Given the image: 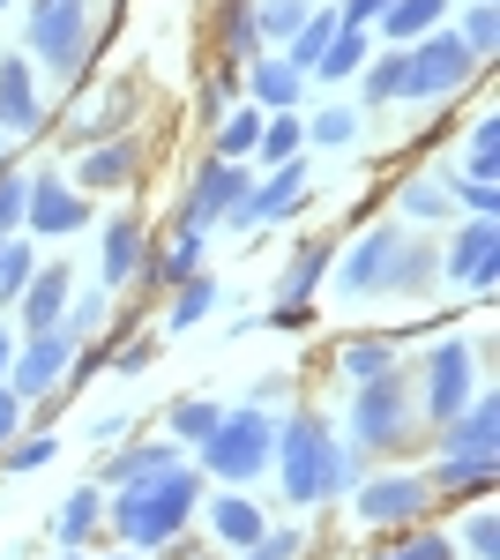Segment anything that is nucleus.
Returning <instances> with one entry per match:
<instances>
[{
    "label": "nucleus",
    "mask_w": 500,
    "mask_h": 560,
    "mask_svg": "<svg viewBox=\"0 0 500 560\" xmlns=\"http://www.w3.org/2000/svg\"><path fill=\"white\" fill-rule=\"evenodd\" d=\"M269 471L284 478V501L314 509V501H336V493H351V486L367 478V448L336 441L322 411H284V419H277V456H269Z\"/></svg>",
    "instance_id": "obj_2"
},
{
    "label": "nucleus",
    "mask_w": 500,
    "mask_h": 560,
    "mask_svg": "<svg viewBox=\"0 0 500 560\" xmlns=\"http://www.w3.org/2000/svg\"><path fill=\"white\" fill-rule=\"evenodd\" d=\"M306 15H314V0H254V23H261V38H277V45L292 38Z\"/></svg>",
    "instance_id": "obj_42"
},
{
    "label": "nucleus",
    "mask_w": 500,
    "mask_h": 560,
    "mask_svg": "<svg viewBox=\"0 0 500 560\" xmlns=\"http://www.w3.org/2000/svg\"><path fill=\"white\" fill-rule=\"evenodd\" d=\"M500 173V113H478L470 120V158H463V179H493Z\"/></svg>",
    "instance_id": "obj_40"
},
{
    "label": "nucleus",
    "mask_w": 500,
    "mask_h": 560,
    "mask_svg": "<svg viewBox=\"0 0 500 560\" xmlns=\"http://www.w3.org/2000/svg\"><path fill=\"white\" fill-rule=\"evenodd\" d=\"M441 277L463 284V292H493L500 284V217H470L449 232V247H441Z\"/></svg>",
    "instance_id": "obj_13"
},
{
    "label": "nucleus",
    "mask_w": 500,
    "mask_h": 560,
    "mask_svg": "<svg viewBox=\"0 0 500 560\" xmlns=\"http://www.w3.org/2000/svg\"><path fill=\"white\" fill-rule=\"evenodd\" d=\"M105 359H113L120 374H150V366H158V337H127V345L105 351Z\"/></svg>",
    "instance_id": "obj_49"
},
{
    "label": "nucleus",
    "mask_w": 500,
    "mask_h": 560,
    "mask_svg": "<svg viewBox=\"0 0 500 560\" xmlns=\"http://www.w3.org/2000/svg\"><path fill=\"white\" fill-rule=\"evenodd\" d=\"M449 195H456L470 217H500V187L493 179H449Z\"/></svg>",
    "instance_id": "obj_48"
},
{
    "label": "nucleus",
    "mask_w": 500,
    "mask_h": 560,
    "mask_svg": "<svg viewBox=\"0 0 500 560\" xmlns=\"http://www.w3.org/2000/svg\"><path fill=\"white\" fill-rule=\"evenodd\" d=\"M240 83H247V105H254V113H292L299 97H306V75H299L292 60H261V52L240 68Z\"/></svg>",
    "instance_id": "obj_18"
},
{
    "label": "nucleus",
    "mask_w": 500,
    "mask_h": 560,
    "mask_svg": "<svg viewBox=\"0 0 500 560\" xmlns=\"http://www.w3.org/2000/svg\"><path fill=\"white\" fill-rule=\"evenodd\" d=\"M31 277H38V247H31V240H0V306L23 300Z\"/></svg>",
    "instance_id": "obj_39"
},
{
    "label": "nucleus",
    "mask_w": 500,
    "mask_h": 560,
    "mask_svg": "<svg viewBox=\"0 0 500 560\" xmlns=\"http://www.w3.org/2000/svg\"><path fill=\"white\" fill-rule=\"evenodd\" d=\"M418 433H426V419H418V382H411L404 359H396L388 374H374V382H359V396H351V448H367V456H404Z\"/></svg>",
    "instance_id": "obj_4"
},
{
    "label": "nucleus",
    "mask_w": 500,
    "mask_h": 560,
    "mask_svg": "<svg viewBox=\"0 0 500 560\" xmlns=\"http://www.w3.org/2000/svg\"><path fill=\"white\" fill-rule=\"evenodd\" d=\"M336 366H344L351 382H374V374L396 366V345H388V337H351V345L336 351Z\"/></svg>",
    "instance_id": "obj_38"
},
{
    "label": "nucleus",
    "mask_w": 500,
    "mask_h": 560,
    "mask_svg": "<svg viewBox=\"0 0 500 560\" xmlns=\"http://www.w3.org/2000/svg\"><path fill=\"white\" fill-rule=\"evenodd\" d=\"M0 142H8V120H0Z\"/></svg>",
    "instance_id": "obj_55"
},
{
    "label": "nucleus",
    "mask_w": 500,
    "mask_h": 560,
    "mask_svg": "<svg viewBox=\"0 0 500 560\" xmlns=\"http://www.w3.org/2000/svg\"><path fill=\"white\" fill-rule=\"evenodd\" d=\"M306 150V128H299V113H261V135H254V165L269 173V165H284Z\"/></svg>",
    "instance_id": "obj_30"
},
{
    "label": "nucleus",
    "mask_w": 500,
    "mask_h": 560,
    "mask_svg": "<svg viewBox=\"0 0 500 560\" xmlns=\"http://www.w3.org/2000/svg\"><path fill=\"white\" fill-rule=\"evenodd\" d=\"M374 560H456V538L449 530H404V538H388V546H374Z\"/></svg>",
    "instance_id": "obj_37"
},
{
    "label": "nucleus",
    "mask_w": 500,
    "mask_h": 560,
    "mask_svg": "<svg viewBox=\"0 0 500 560\" xmlns=\"http://www.w3.org/2000/svg\"><path fill=\"white\" fill-rule=\"evenodd\" d=\"M217 31H224V68H247L254 52H261V23H254V0H224Z\"/></svg>",
    "instance_id": "obj_31"
},
{
    "label": "nucleus",
    "mask_w": 500,
    "mask_h": 560,
    "mask_svg": "<svg viewBox=\"0 0 500 560\" xmlns=\"http://www.w3.org/2000/svg\"><path fill=\"white\" fill-rule=\"evenodd\" d=\"M306 195H314V165H306V150H299V158H284V165H269L261 179H247L240 210L224 217V224H240V232H254V224H284Z\"/></svg>",
    "instance_id": "obj_10"
},
{
    "label": "nucleus",
    "mask_w": 500,
    "mask_h": 560,
    "mask_svg": "<svg viewBox=\"0 0 500 560\" xmlns=\"http://www.w3.org/2000/svg\"><path fill=\"white\" fill-rule=\"evenodd\" d=\"M449 31H456L463 52L486 68V60L500 52V0H470V8H463V23H449Z\"/></svg>",
    "instance_id": "obj_32"
},
{
    "label": "nucleus",
    "mask_w": 500,
    "mask_h": 560,
    "mask_svg": "<svg viewBox=\"0 0 500 560\" xmlns=\"http://www.w3.org/2000/svg\"><path fill=\"white\" fill-rule=\"evenodd\" d=\"M254 135H261V113H254V105H224V113L209 120V150H217L224 165H247Z\"/></svg>",
    "instance_id": "obj_26"
},
{
    "label": "nucleus",
    "mask_w": 500,
    "mask_h": 560,
    "mask_svg": "<svg viewBox=\"0 0 500 560\" xmlns=\"http://www.w3.org/2000/svg\"><path fill=\"white\" fill-rule=\"evenodd\" d=\"M247 165H224V158H209L202 173L187 179V195H179V224L187 232H217L224 217L240 210V195H247Z\"/></svg>",
    "instance_id": "obj_14"
},
{
    "label": "nucleus",
    "mask_w": 500,
    "mask_h": 560,
    "mask_svg": "<svg viewBox=\"0 0 500 560\" xmlns=\"http://www.w3.org/2000/svg\"><path fill=\"white\" fill-rule=\"evenodd\" d=\"M113 560H142V553H113Z\"/></svg>",
    "instance_id": "obj_54"
},
{
    "label": "nucleus",
    "mask_w": 500,
    "mask_h": 560,
    "mask_svg": "<svg viewBox=\"0 0 500 560\" xmlns=\"http://www.w3.org/2000/svg\"><path fill=\"white\" fill-rule=\"evenodd\" d=\"M142 173V135H113V142H90L83 165H75V187H127V179Z\"/></svg>",
    "instance_id": "obj_19"
},
{
    "label": "nucleus",
    "mask_w": 500,
    "mask_h": 560,
    "mask_svg": "<svg viewBox=\"0 0 500 560\" xmlns=\"http://www.w3.org/2000/svg\"><path fill=\"white\" fill-rule=\"evenodd\" d=\"M284 388H292L284 374H269V382H254V396H247V404H261V411H269V404H284Z\"/></svg>",
    "instance_id": "obj_52"
},
{
    "label": "nucleus",
    "mask_w": 500,
    "mask_h": 560,
    "mask_svg": "<svg viewBox=\"0 0 500 560\" xmlns=\"http://www.w3.org/2000/svg\"><path fill=\"white\" fill-rule=\"evenodd\" d=\"M374 60V31H359V23H344L329 45H322V60H314V75L322 83H344V75H359Z\"/></svg>",
    "instance_id": "obj_28"
},
{
    "label": "nucleus",
    "mask_w": 500,
    "mask_h": 560,
    "mask_svg": "<svg viewBox=\"0 0 500 560\" xmlns=\"http://www.w3.org/2000/svg\"><path fill=\"white\" fill-rule=\"evenodd\" d=\"M261 530H269V523H261V509H254L247 493H217V501H209V538H217V546H240V553H247Z\"/></svg>",
    "instance_id": "obj_24"
},
{
    "label": "nucleus",
    "mask_w": 500,
    "mask_h": 560,
    "mask_svg": "<svg viewBox=\"0 0 500 560\" xmlns=\"http://www.w3.org/2000/svg\"><path fill=\"white\" fill-rule=\"evenodd\" d=\"M329 261H336V247H329V240H299V247H292V261H284V284H277V300H284V306H306Z\"/></svg>",
    "instance_id": "obj_25"
},
{
    "label": "nucleus",
    "mask_w": 500,
    "mask_h": 560,
    "mask_svg": "<svg viewBox=\"0 0 500 560\" xmlns=\"http://www.w3.org/2000/svg\"><path fill=\"white\" fill-rule=\"evenodd\" d=\"M90 8L97 0H31L23 8V45L53 83H83L90 68Z\"/></svg>",
    "instance_id": "obj_5"
},
{
    "label": "nucleus",
    "mask_w": 500,
    "mask_h": 560,
    "mask_svg": "<svg viewBox=\"0 0 500 560\" xmlns=\"http://www.w3.org/2000/svg\"><path fill=\"white\" fill-rule=\"evenodd\" d=\"M344 300H426L441 284V247L418 240L411 224H374L329 261Z\"/></svg>",
    "instance_id": "obj_1"
},
{
    "label": "nucleus",
    "mask_w": 500,
    "mask_h": 560,
    "mask_svg": "<svg viewBox=\"0 0 500 560\" xmlns=\"http://www.w3.org/2000/svg\"><path fill=\"white\" fill-rule=\"evenodd\" d=\"M15 433H23V404H15V396H8V388H0V448H8V441H15Z\"/></svg>",
    "instance_id": "obj_51"
},
{
    "label": "nucleus",
    "mask_w": 500,
    "mask_h": 560,
    "mask_svg": "<svg viewBox=\"0 0 500 560\" xmlns=\"http://www.w3.org/2000/svg\"><path fill=\"white\" fill-rule=\"evenodd\" d=\"M359 97H367V105H396V97H404V45H388L381 60L359 68Z\"/></svg>",
    "instance_id": "obj_34"
},
{
    "label": "nucleus",
    "mask_w": 500,
    "mask_h": 560,
    "mask_svg": "<svg viewBox=\"0 0 500 560\" xmlns=\"http://www.w3.org/2000/svg\"><path fill=\"white\" fill-rule=\"evenodd\" d=\"M0 120H8V135H31V128H45L38 75H31V60H23V52H0Z\"/></svg>",
    "instance_id": "obj_17"
},
{
    "label": "nucleus",
    "mask_w": 500,
    "mask_h": 560,
    "mask_svg": "<svg viewBox=\"0 0 500 560\" xmlns=\"http://www.w3.org/2000/svg\"><path fill=\"white\" fill-rule=\"evenodd\" d=\"M150 255V240H142V217H113L105 224V247H97V269H105V292H120L135 284V269Z\"/></svg>",
    "instance_id": "obj_22"
},
{
    "label": "nucleus",
    "mask_w": 500,
    "mask_h": 560,
    "mask_svg": "<svg viewBox=\"0 0 500 560\" xmlns=\"http://www.w3.org/2000/svg\"><path fill=\"white\" fill-rule=\"evenodd\" d=\"M441 23H449V0H388L381 8V38L388 45H411L426 31H441Z\"/></svg>",
    "instance_id": "obj_27"
},
{
    "label": "nucleus",
    "mask_w": 500,
    "mask_h": 560,
    "mask_svg": "<svg viewBox=\"0 0 500 560\" xmlns=\"http://www.w3.org/2000/svg\"><path fill=\"white\" fill-rule=\"evenodd\" d=\"M306 128V150H351L359 142V113L351 105H322L314 120H299Z\"/></svg>",
    "instance_id": "obj_36"
},
{
    "label": "nucleus",
    "mask_w": 500,
    "mask_h": 560,
    "mask_svg": "<svg viewBox=\"0 0 500 560\" xmlns=\"http://www.w3.org/2000/svg\"><path fill=\"white\" fill-rule=\"evenodd\" d=\"M8 359H15V337L0 329V388H8Z\"/></svg>",
    "instance_id": "obj_53"
},
{
    "label": "nucleus",
    "mask_w": 500,
    "mask_h": 560,
    "mask_svg": "<svg viewBox=\"0 0 500 560\" xmlns=\"http://www.w3.org/2000/svg\"><path fill=\"white\" fill-rule=\"evenodd\" d=\"M456 538H463V553H470V560H500V516L486 509V501L470 509V523H463Z\"/></svg>",
    "instance_id": "obj_44"
},
{
    "label": "nucleus",
    "mask_w": 500,
    "mask_h": 560,
    "mask_svg": "<svg viewBox=\"0 0 500 560\" xmlns=\"http://www.w3.org/2000/svg\"><path fill=\"white\" fill-rule=\"evenodd\" d=\"M23 187H31V173H0V240L23 232Z\"/></svg>",
    "instance_id": "obj_47"
},
{
    "label": "nucleus",
    "mask_w": 500,
    "mask_h": 560,
    "mask_svg": "<svg viewBox=\"0 0 500 560\" xmlns=\"http://www.w3.org/2000/svg\"><path fill=\"white\" fill-rule=\"evenodd\" d=\"M90 224V195L75 187L68 173H31L23 187V232L31 240H68V232H83Z\"/></svg>",
    "instance_id": "obj_12"
},
{
    "label": "nucleus",
    "mask_w": 500,
    "mask_h": 560,
    "mask_svg": "<svg viewBox=\"0 0 500 560\" xmlns=\"http://www.w3.org/2000/svg\"><path fill=\"white\" fill-rule=\"evenodd\" d=\"M470 75H478V60L463 52V38L449 23L404 45V97H411V105H441V97H456Z\"/></svg>",
    "instance_id": "obj_8"
},
{
    "label": "nucleus",
    "mask_w": 500,
    "mask_h": 560,
    "mask_svg": "<svg viewBox=\"0 0 500 560\" xmlns=\"http://www.w3.org/2000/svg\"><path fill=\"white\" fill-rule=\"evenodd\" d=\"M404 217H441L449 224V210H456V195H449V179H404Z\"/></svg>",
    "instance_id": "obj_41"
},
{
    "label": "nucleus",
    "mask_w": 500,
    "mask_h": 560,
    "mask_svg": "<svg viewBox=\"0 0 500 560\" xmlns=\"http://www.w3.org/2000/svg\"><path fill=\"white\" fill-rule=\"evenodd\" d=\"M68 292H75V277L60 269V261H38V277L23 284V300H15V314H23V337H38V329H60V314H68Z\"/></svg>",
    "instance_id": "obj_16"
},
{
    "label": "nucleus",
    "mask_w": 500,
    "mask_h": 560,
    "mask_svg": "<svg viewBox=\"0 0 500 560\" xmlns=\"http://www.w3.org/2000/svg\"><path fill=\"white\" fill-rule=\"evenodd\" d=\"M351 509H359V523H374V530H411L433 509V486H426V471H374V478L351 486Z\"/></svg>",
    "instance_id": "obj_9"
},
{
    "label": "nucleus",
    "mask_w": 500,
    "mask_h": 560,
    "mask_svg": "<svg viewBox=\"0 0 500 560\" xmlns=\"http://www.w3.org/2000/svg\"><path fill=\"white\" fill-rule=\"evenodd\" d=\"M433 441H441V456H500V396L478 388L449 427H433Z\"/></svg>",
    "instance_id": "obj_15"
},
{
    "label": "nucleus",
    "mask_w": 500,
    "mask_h": 560,
    "mask_svg": "<svg viewBox=\"0 0 500 560\" xmlns=\"http://www.w3.org/2000/svg\"><path fill=\"white\" fill-rule=\"evenodd\" d=\"M195 509H202V471L172 464V471L142 478V486L105 493V530L120 538L127 553H158V546H179L187 538Z\"/></svg>",
    "instance_id": "obj_3"
},
{
    "label": "nucleus",
    "mask_w": 500,
    "mask_h": 560,
    "mask_svg": "<svg viewBox=\"0 0 500 560\" xmlns=\"http://www.w3.org/2000/svg\"><path fill=\"white\" fill-rule=\"evenodd\" d=\"M165 419H172V441H179V448H202V441H209V427L224 419V404H209V396H179V404H172Z\"/></svg>",
    "instance_id": "obj_35"
},
{
    "label": "nucleus",
    "mask_w": 500,
    "mask_h": 560,
    "mask_svg": "<svg viewBox=\"0 0 500 560\" xmlns=\"http://www.w3.org/2000/svg\"><path fill=\"white\" fill-rule=\"evenodd\" d=\"M97 530H105V486L90 478V486H75V493L53 509V546H60V553H83Z\"/></svg>",
    "instance_id": "obj_20"
},
{
    "label": "nucleus",
    "mask_w": 500,
    "mask_h": 560,
    "mask_svg": "<svg viewBox=\"0 0 500 560\" xmlns=\"http://www.w3.org/2000/svg\"><path fill=\"white\" fill-rule=\"evenodd\" d=\"M179 464V441H127V448H113L105 456V471H97V486L105 493H120V486H142V478H158Z\"/></svg>",
    "instance_id": "obj_21"
},
{
    "label": "nucleus",
    "mask_w": 500,
    "mask_h": 560,
    "mask_svg": "<svg viewBox=\"0 0 500 560\" xmlns=\"http://www.w3.org/2000/svg\"><path fill=\"white\" fill-rule=\"evenodd\" d=\"M209 314H217V277H209V269L179 277V284H172V306H165V329H195Z\"/></svg>",
    "instance_id": "obj_29"
},
{
    "label": "nucleus",
    "mask_w": 500,
    "mask_h": 560,
    "mask_svg": "<svg viewBox=\"0 0 500 560\" xmlns=\"http://www.w3.org/2000/svg\"><path fill=\"white\" fill-rule=\"evenodd\" d=\"M105 314H113V300H105V292H83V300H68L60 329H68L75 345H83V337H97V329H105Z\"/></svg>",
    "instance_id": "obj_45"
},
{
    "label": "nucleus",
    "mask_w": 500,
    "mask_h": 560,
    "mask_svg": "<svg viewBox=\"0 0 500 560\" xmlns=\"http://www.w3.org/2000/svg\"><path fill=\"white\" fill-rule=\"evenodd\" d=\"M195 456H202V478L247 486V478H261L269 456H277V419H269L261 404H240V411H224V419L209 427V441L195 448Z\"/></svg>",
    "instance_id": "obj_6"
},
{
    "label": "nucleus",
    "mask_w": 500,
    "mask_h": 560,
    "mask_svg": "<svg viewBox=\"0 0 500 560\" xmlns=\"http://www.w3.org/2000/svg\"><path fill=\"white\" fill-rule=\"evenodd\" d=\"M336 31H344V15H336V8H314V15L299 23L292 38H284V60H292L299 75H314V60H322V45H329Z\"/></svg>",
    "instance_id": "obj_33"
},
{
    "label": "nucleus",
    "mask_w": 500,
    "mask_h": 560,
    "mask_svg": "<svg viewBox=\"0 0 500 560\" xmlns=\"http://www.w3.org/2000/svg\"><path fill=\"white\" fill-rule=\"evenodd\" d=\"M68 366H75V337L68 329H38V337H23V351L8 359V396L15 404H45L53 388L68 382Z\"/></svg>",
    "instance_id": "obj_11"
},
{
    "label": "nucleus",
    "mask_w": 500,
    "mask_h": 560,
    "mask_svg": "<svg viewBox=\"0 0 500 560\" xmlns=\"http://www.w3.org/2000/svg\"><path fill=\"white\" fill-rule=\"evenodd\" d=\"M381 8H388V0H336V15H344V23H359V31H374Z\"/></svg>",
    "instance_id": "obj_50"
},
{
    "label": "nucleus",
    "mask_w": 500,
    "mask_h": 560,
    "mask_svg": "<svg viewBox=\"0 0 500 560\" xmlns=\"http://www.w3.org/2000/svg\"><path fill=\"white\" fill-rule=\"evenodd\" d=\"M418 419L426 427H449L463 404L478 396V345L470 337H449V345H433L426 359H418Z\"/></svg>",
    "instance_id": "obj_7"
},
{
    "label": "nucleus",
    "mask_w": 500,
    "mask_h": 560,
    "mask_svg": "<svg viewBox=\"0 0 500 560\" xmlns=\"http://www.w3.org/2000/svg\"><path fill=\"white\" fill-rule=\"evenodd\" d=\"M53 456H60V441H53V433H31V441H8V448H0V471L23 478V471H45Z\"/></svg>",
    "instance_id": "obj_43"
},
{
    "label": "nucleus",
    "mask_w": 500,
    "mask_h": 560,
    "mask_svg": "<svg viewBox=\"0 0 500 560\" xmlns=\"http://www.w3.org/2000/svg\"><path fill=\"white\" fill-rule=\"evenodd\" d=\"M500 478V456H441L433 471H426V486L433 493H470V501H486Z\"/></svg>",
    "instance_id": "obj_23"
},
{
    "label": "nucleus",
    "mask_w": 500,
    "mask_h": 560,
    "mask_svg": "<svg viewBox=\"0 0 500 560\" xmlns=\"http://www.w3.org/2000/svg\"><path fill=\"white\" fill-rule=\"evenodd\" d=\"M247 560H306V530H261Z\"/></svg>",
    "instance_id": "obj_46"
}]
</instances>
